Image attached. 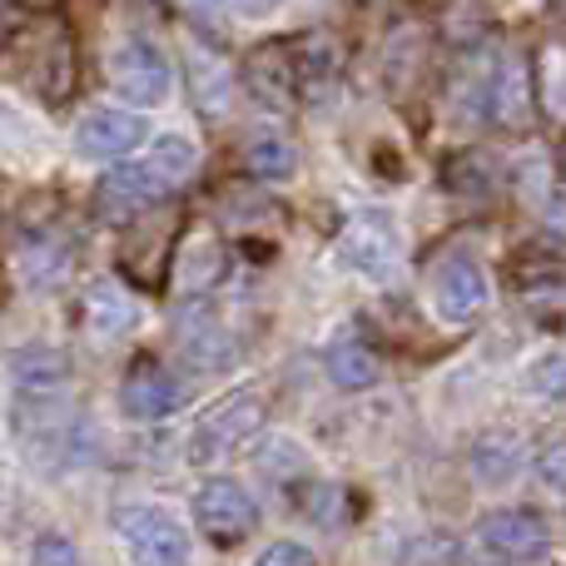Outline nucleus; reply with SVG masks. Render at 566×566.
<instances>
[{
    "label": "nucleus",
    "mask_w": 566,
    "mask_h": 566,
    "mask_svg": "<svg viewBox=\"0 0 566 566\" xmlns=\"http://www.w3.org/2000/svg\"><path fill=\"white\" fill-rule=\"evenodd\" d=\"M219 279H224V244L209 234L189 239V244L179 249V269H175L179 293H185V298H199V293H209Z\"/></svg>",
    "instance_id": "21"
},
{
    "label": "nucleus",
    "mask_w": 566,
    "mask_h": 566,
    "mask_svg": "<svg viewBox=\"0 0 566 566\" xmlns=\"http://www.w3.org/2000/svg\"><path fill=\"white\" fill-rule=\"evenodd\" d=\"M10 6H20V10H55L60 0H10Z\"/></svg>",
    "instance_id": "32"
},
{
    "label": "nucleus",
    "mask_w": 566,
    "mask_h": 566,
    "mask_svg": "<svg viewBox=\"0 0 566 566\" xmlns=\"http://www.w3.org/2000/svg\"><path fill=\"white\" fill-rule=\"evenodd\" d=\"M239 10H244V15H269V10L279 6V0H234Z\"/></svg>",
    "instance_id": "31"
},
{
    "label": "nucleus",
    "mask_w": 566,
    "mask_h": 566,
    "mask_svg": "<svg viewBox=\"0 0 566 566\" xmlns=\"http://www.w3.org/2000/svg\"><path fill=\"white\" fill-rule=\"evenodd\" d=\"M557 169H562V179H566V139L557 145Z\"/></svg>",
    "instance_id": "33"
},
{
    "label": "nucleus",
    "mask_w": 566,
    "mask_h": 566,
    "mask_svg": "<svg viewBox=\"0 0 566 566\" xmlns=\"http://www.w3.org/2000/svg\"><path fill=\"white\" fill-rule=\"evenodd\" d=\"M338 264L353 274L382 283L402 264V234L388 214H353L338 234Z\"/></svg>",
    "instance_id": "4"
},
{
    "label": "nucleus",
    "mask_w": 566,
    "mask_h": 566,
    "mask_svg": "<svg viewBox=\"0 0 566 566\" xmlns=\"http://www.w3.org/2000/svg\"><path fill=\"white\" fill-rule=\"evenodd\" d=\"M169 195H175V189H169L149 165H119V169H109V175L95 185L99 214L115 219V224H125V219H135V214H145V209L165 205Z\"/></svg>",
    "instance_id": "9"
},
{
    "label": "nucleus",
    "mask_w": 566,
    "mask_h": 566,
    "mask_svg": "<svg viewBox=\"0 0 566 566\" xmlns=\"http://www.w3.org/2000/svg\"><path fill=\"white\" fill-rule=\"evenodd\" d=\"M478 547L488 552L492 562H512V566L542 562L552 547V527H547V517L532 507H502L478 522Z\"/></svg>",
    "instance_id": "7"
},
{
    "label": "nucleus",
    "mask_w": 566,
    "mask_h": 566,
    "mask_svg": "<svg viewBox=\"0 0 566 566\" xmlns=\"http://www.w3.org/2000/svg\"><path fill=\"white\" fill-rule=\"evenodd\" d=\"M30 566H80V552L65 532H45V537H35V547H30Z\"/></svg>",
    "instance_id": "26"
},
{
    "label": "nucleus",
    "mask_w": 566,
    "mask_h": 566,
    "mask_svg": "<svg viewBox=\"0 0 566 566\" xmlns=\"http://www.w3.org/2000/svg\"><path fill=\"white\" fill-rule=\"evenodd\" d=\"M537 472H542V482H547V488L566 492V438H562V442H547V448H542Z\"/></svg>",
    "instance_id": "27"
},
{
    "label": "nucleus",
    "mask_w": 566,
    "mask_h": 566,
    "mask_svg": "<svg viewBox=\"0 0 566 566\" xmlns=\"http://www.w3.org/2000/svg\"><path fill=\"white\" fill-rule=\"evenodd\" d=\"M254 566H313V552L298 547V542H274V547L259 552Z\"/></svg>",
    "instance_id": "28"
},
{
    "label": "nucleus",
    "mask_w": 566,
    "mask_h": 566,
    "mask_svg": "<svg viewBox=\"0 0 566 566\" xmlns=\"http://www.w3.org/2000/svg\"><path fill=\"white\" fill-rule=\"evenodd\" d=\"M109 85L115 95H125L129 105H165L175 90V70H169L165 50L145 35H125L109 50Z\"/></svg>",
    "instance_id": "3"
},
{
    "label": "nucleus",
    "mask_w": 566,
    "mask_h": 566,
    "mask_svg": "<svg viewBox=\"0 0 566 566\" xmlns=\"http://www.w3.org/2000/svg\"><path fill=\"white\" fill-rule=\"evenodd\" d=\"M0 30H6V15H0Z\"/></svg>",
    "instance_id": "35"
},
{
    "label": "nucleus",
    "mask_w": 566,
    "mask_h": 566,
    "mask_svg": "<svg viewBox=\"0 0 566 566\" xmlns=\"http://www.w3.org/2000/svg\"><path fill=\"white\" fill-rule=\"evenodd\" d=\"M323 368H328L333 388H343V392H368L373 382H378L382 363H378V353H373L363 338H333L328 353H323Z\"/></svg>",
    "instance_id": "19"
},
{
    "label": "nucleus",
    "mask_w": 566,
    "mask_h": 566,
    "mask_svg": "<svg viewBox=\"0 0 566 566\" xmlns=\"http://www.w3.org/2000/svg\"><path fill=\"white\" fill-rule=\"evenodd\" d=\"M488 274L472 254H448L432 264V279H428V298H432V313H438L448 328H462L472 323L482 308H488Z\"/></svg>",
    "instance_id": "6"
},
{
    "label": "nucleus",
    "mask_w": 566,
    "mask_h": 566,
    "mask_svg": "<svg viewBox=\"0 0 566 566\" xmlns=\"http://www.w3.org/2000/svg\"><path fill=\"white\" fill-rule=\"evenodd\" d=\"M115 527L135 566H189V537L165 507H119Z\"/></svg>",
    "instance_id": "5"
},
{
    "label": "nucleus",
    "mask_w": 566,
    "mask_h": 566,
    "mask_svg": "<svg viewBox=\"0 0 566 566\" xmlns=\"http://www.w3.org/2000/svg\"><path fill=\"white\" fill-rule=\"evenodd\" d=\"M119 402H125L129 418L155 422V418H169V412H179V402H185V382H179L159 358H139L135 368L125 373Z\"/></svg>",
    "instance_id": "12"
},
{
    "label": "nucleus",
    "mask_w": 566,
    "mask_h": 566,
    "mask_svg": "<svg viewBox=\"0 0 566 566\" xmlns=\"http://www.w3.org/2000/svg\"><path fill=\"white\" fill-rule=\"evenodd\" d=\"M552 6H557V10H566V0H552Z\"/></svg>",
    "instance_id": "34"
},
{
    "label": "nucleus",
    "mask_w": 566,
    "mask_h": 566,
    "mask_svg": "<svg viewBox=\"0 0 566 566\" xmlns=\"http://www.w3.org/2000/svg\"><path fill=\"white\" fill-rule=\"evenodd\" d=\"M259 432H264V398H254V392H229L224 402H214V408L195 422L189 458H195L199 468H219V462H229L239 448H249Z\"/></svg>",
    "instance_id": "2"
},
{
    "label": "nucleus",
    "mask_w": 566,
    "mask_h": 566,
    "mask_svg": "<svg viewBox=\"0 0 566 566\" xmlns=\"http://www.w3.org/2000/svg\"><path fill=\"white\" fill-rule=\"evenodd\" d=\"M244 165H249V175H259V179H289L293 169H298V155H293V145L279 129H259L244 149Z\"/></svg>",
    "instance_id": "24"
},
{
    "label": "nucleus",
    "mask_w": 566,
    "mask_h": 566,
    "mask_svg": "<svg viewBox=\"0 0 566 566\" xmlns=\"http://www.w3.org/2000/svg\"><path fill=\"white\" fill-rule=\"evenodd\" d=\"M522 468H527V448L517 432H482L472 448V472L482 488H507Z\"/></svg>",
    "instance_id": "20"
},
{
    "label": "nucleus",
    "mask_w": 566,
    "mask_h": 566,
    "mask_svg": "<svg viewBox=\"0 0 566 566\" xmlns=\"http://www.w3.org/2000/svg\"><path fill=\"white\" fill-rule=\"evenodd\" d=\"M70 239L60 229H35V234L20 239V274L30 289H55L70 274Z\"/></svg>",
    "instance_id": "17"
},
{
    "label": "nucleus",
    "mask_w": 566,
    "mask_h": 566,
    "mask_svg": "<svg viewBox=\"0 0 566 566\" xmlns=\"http://www.w3.org/2000/svg\"><path fill=\"white\" fill-rule=\"evenodd\" d=\"M422 65H428V35H422V25L402 20V25L382 40V80H388L398 95H408L422 80Z\"/></svg>",
    "instance_id": "18"
},
{
    "label": "nucleus",
    "mask_w": 566,
    "mask_h": 566,
    "mask_svg": "<svg viewBox=\"0 0 566 566\" xmlns=\"http://www.w3.org/2000/svg\"><path fill=\"white\" fill-rule=\"evenodd\" d=\"M179 10H185L195 25H205V30H214L219 20H224V0H175Z\"/></svg>",
    "instance_id": "29"
},
{
    "label": "nucleus",
    "mask_w": 566,
    "mask_h": 566,
    "mask_svg": "<svg viewBox=\"0 0 566 566\" xmlns=\"http://www.w3.org/2000/svg\"><path fill=\"white\" fill-rule=\"evenodd\" d=\"M135 318H139V308H135V298H129L119 283L99 279L95 289L85 293V333L90 338L115 343V338H125V333L135 328Z\"/></svg>",
    "instance_id": "16"
},
{
    "label": "nucleus",
    "mask_w": 566,
    "mask_h": 566,
    "mask_svg": "<svg viewBox=\"0 0 566 566\" xmlns=\"http://www.w3.org/2000/svg\"><path fill=\"white\" fill-rule=\"evenodd\" d=\"M10 378H15L20 408H50V402H60V398H65V388H70V358L60 348L30 343V348L15 353Z\"/></svg>",
    "instance_id": "11"
},
{
    "label": "nucleus",
    "mask_w": 566,
    "mask_h": 566,
    "mask_svg": "<svg viewBox=\"0 0 566 566\" xmlns=\"http://www.w3.org/2000/svg\"><path fill=\"white\" fill-rule=\"evenodd\" d=\"M547 229L557 239H566V189H557V195L547 199Z\"/></svg>",
    "instance_id": "30"
},
{
    "label": "nucleus",
    "mask_w": 566,
    "mask_h": 566,
    "mask_svg": "<svg viewBox=\"0 0 566 566\" xmlns=\"http://www.w3.org/2000/svg\"><path fill=\"white\" fill-rule=\"evenodd\" d=\"M244 80L259 95V105H274V109L293 105V95H298L303 85H298V55H289V40L259 45L244 65Z\"/></svg>",
    "instance_id": "14"
},
{
    "label": "nucleus",
    "mask_w": 566,
    "mask_h": 566,
    "mask_svg": "<svg viewBox=\"0 0 566 566\" xmlns=\"http://www.w3.org/2000/svg\"><path fill=\"white\" fill-rule=\"evenodd\" d=\"M179 343H185V358L195 363V368H205V373H219V368L234 363V338H229L219 323H209V318H189L185 333H179Z\"/></svg>",
    "instance_id": "23"
},
{
    "label": "nucleus",
    "mask_w": 566,
    "mask_h": 566,
    "mask_svg": "<svg viewBox=\"0 0 566 566\" xmlns=\"http://www.w3.org/2000/svg\"><path fill=\"white\" fill-rule=\"evenodd\" d=\"M458 562H462V547L448 532H428V537H418L402 552V566H458Z\"/></svg>",
    "instance_id": "25"
},
{
    "label": "nucleus",
    "mask_w": 566,
    "mask_h": 566,
    "mask_svg": "<svg viewBox=\"0 0 566 566\" xmlns=\"http://www.w3.org/2000/svg\"><path fill=\"white\" fill-rule=\"evenodd\" d=\"M15 80L40 95L45 105H60L70 95V80H75V50H70V30L60 20H45V25L25 30L15 40Z\"/></svg>",
    "instance_id": "1"
},
{
    "label": "nucleus",
    "mask_w": 566,
    "mask_h": 566,
    "mask_svg": "<svg viewBox=\"0 0 566 566\" xmlns=\"http://www.w3.org/2000/svg\"><path fill=\"white\" fill-rule=\"evenodd\" d=\"M185 80H189V99L205 119H224L229 105H234V75L229 65L205 45H189L185 50Z\"/></svg>",
    "instance_id": "15"
},
{
    "label": "nucleus",
    "mask_w": 566,
    "mask_h": 566,
    "mask_svg": "<svg viewBox=\"0 0 566 566\" xmlns=\"http://www.w3.org/2000/svg\"><path fill=\"white\" fill-rule=\"evenodd\" d=\"M488 115L502 129H527L537 115V90H532V65L522 55H507L488 85Z\"/></svg>",
    "instance_id": "13"
},
{
    "label": "nucleus",
    "mask_w": 566,
    "mask_h": 566,
    "mask_svg": "<svg viewBox=\"0 0 566 566\" xmlns=\"http://www.w3.org/2000/svg\"><path fill=\"white\" fill-rule=\"evenodd\" d=\"M145 165L155 169V175L165 179L169 189H179V185H189V179H195V169H199V145H195L189 135H179V129H165V135H155V145H149Z\"/></svg>",
    "instance_id": "22"
},
{
    "label": "nucleus",
    "mask_w": 566,
    "mask_h": 566,
    "mask_svg": "<svg viewBox=\"0 0 566 566\" xmlns=\"http://www.w3.org/2000/svg\"><path fill=\"white\" fill-rule=\"evenodd\" d=\"M195 522H199V532H205L209 542H219V547H234V542H244L249 532H254L259 507H254V497H249L244 482L209 478L205 488L195 492Z\"/></svg>",
    "instance_id": "8"
},
{
    "label": "nucleus",
    "mask_w": 566,
    "mask_h": 566,
    "mask_svg": "<svg viewBox=\"0 0 566 566\" xmlns=\"http://www.w3.org/2000/svg\"><path fill=\"white\" fill-rule=\"evenodd\" d=\"M149 135V125L139 115H129V109H90V115H80L75 125V155L80 159H125L129 149H139Z\"/></svg>",
    "instance_id": "10"
}]
</instances>
